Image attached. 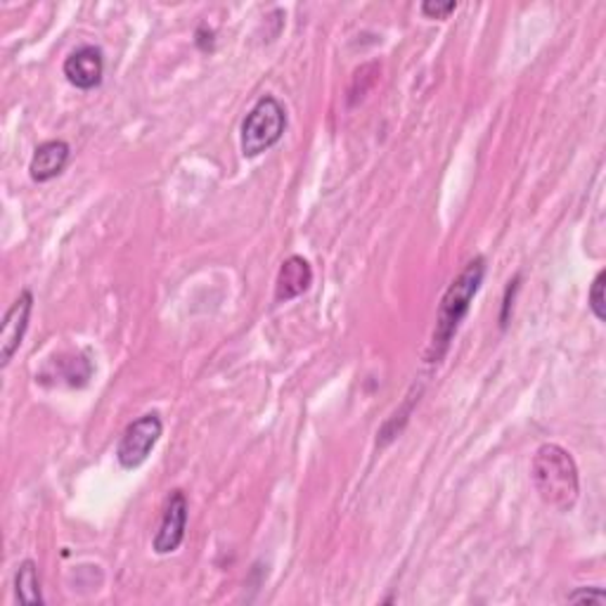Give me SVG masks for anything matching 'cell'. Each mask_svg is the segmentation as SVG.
<instances>
[{"label":"cell","instance_id":"1","mask_svg":"<svg viewBox=\"0 0 606 606\" xmlns=\"http://www.w3.org/2000/svg\"><path fill=\"white\" fill-rule=\"evenodd\" d=\"M483 275H486V259L483 256H476V259L469 261L467 268L462 270L460 278L453 280V285L446 289L441 306H438L436 330L429 344L427 363H441L443 356L448 353V348L453 344V337L460 330V322L469 313L474 296L483 282Z\"/></svg>","mask_w":606,"mask_h":606},{"label":"cell","instance_id":"2","mask_svg":"<svg viewBox=\"0 0 606 606\" xmlns=\"http://www.w3.org/2000/svg\"><path fill=\"white\" fill-rule=\"evenodd\" d=\"M533 486L545 505L569 512L576 507L580 481L578 467L569 450H564L557 443H545L536 450L531 464Z\"/></svg>","mask_w":606,"mask_h":606},{"label":"cell","instance_id":"3","mask_svg":"<svg viewBox=\"0 0 606 606\" xmlns=\"http://www.w3.org/2000/svg\"><path fill=\"white\" fill-rule=\"evenodd\" d=\"M287 128V109L273 95H263L249 109L242 121V154L244 157H259L280 143Z\"/></svg>","mask_w":606,"mask_h":606},{"label":"cell","instance_id":"4","mask_svg":"<svg viewBox=\"0 0 606 606\" xmlns=\"http://www.w3.org/2000/svg\"><path fill=\"white\" fill-rule=\"evenodd\" d=\"M162 434L164 424L157 412L138 417L136 422L128 424L126 431L121 434L119 448H116V460H119L124 469H138L140 464H145V460L152 455V450L159 443Z\"/></svg>","mask_w":606,"mask_h":606},{"label":"cell","instance_id":"5","mask_svg":"<svg viewBox=\"0 0 606 606\" xmlns=\"http://www.w3.org/2000/svg\"><path fill=\"white\" fill-rule=\"evenodd\" d=\"M31 311H34V294L29 289H24L17 299L12 301L3 318V325H0V365L3 368H8L12 356L20 351L24 334L29 330Z\"/></svg>","mask_w":606,"mask_h":606},{"label":"cell","instance_id":"6","mask_svg":"<svg viewBox=\"0 0 606 606\" xmlns=\"http://www.w3.org/2000/svg\"><path fill=\"white\" fill-rule=\"evenodd\" d=\"M185 526H188V500L183 491H173L169 502H166L159 531L152 540L154 552L157 554L176 552L185 538Z\"/></svg>","mask_w":606,"mask_h":606},{"label":"cell","instance_id":"7","mask_svg":"<svg viewBox=\"0 0 606 606\" xmlns=\"http://www.w3.org/2000/svg\"><path fill=\"white\" fill-rule=\"evenodd\" d=\"M64 76L67 81L79 90H93L102 83L105 74V57L98 46H81L76 48L69 57L64 60Z\"/></svg>","mask_w":606,"mask_h":606},{"label":"cell","instance_id":"8","mask_svg":"<svg viewBox=\"0 0 606 606\" xmlns=\"http://www.w3.org/2000/svg\"><path fill=\"white\" fill-rule=\"evenodd\" d=\"M69 157H72V147L64 143V140H48V143L36 147L29 164V173L36 183H48V180L57 178L64 169H67Z\"/></svg>","mask_w":606,"mask_h":606},{"label":"cell","instance_id":"9","mask_svg":"<svg viewBox=\"0 0 606 606\" xmlns=\"http://www.w3.org/2000/svg\"><path fill=\"white\" fill-rule=\"evenodd\" d=\"M313 282V270L308 266L301 256H289V259L282 263L278 280H275V301L287 304L296 296H301Z\"/></svg>","mask_w":606,"mask_h":606},{"label":"cell","instance_id":"10","mask_svg":"<svg viewBox=\"0 0 606 606\" xmlns=\"http://www.w3.org/2000/svg\"><path fill=\"white\" fill-rule=\"evenodd\" d=\"M15 588H17V599L22 604H43V595H41V580H38V569L31 559L22 562L17 576H15Z\"/></svg>","mask_w":606,"mask_h":606},{"label":"cell","instance_id":"11","mask_svg":"<svg viewBox=\"0 0 606 606\" xmlns=\"http://www.w3.org/2000/svg\"><path fill=\"white\" fill-rule=\"evenodd\" d=\"M604 282H606V270H599L595 282H592V287H590V311L595 313V318L599 322L606 320V313H604Z\"/></svg>","mask_w":606,"mask_h":606},{"label":"cell","instance_id":"12","mask_svg":"<svg viewBox=\"0 0 606 606\" xmlns=\"http://www.w3.org/2000/svg\"><path fill=\"white\" fill-rule=\"evenodd\" d=\"M457 10V3H434V0H427V3H422V15H427L431 20H448L453 12Z\"/></svg>","mask_w":606,"mask_h":606},{"label":"cell","instance_id":"13","mask_svg":"<svg viewBox=\"0 0 606 606\" xmlns=\"http://www.w3.org/2000/svg\"><path fill=\"white\" fill-rule=\"evenodd\" d=\"M569 602L573 604H604L606 595L599 588H580L569 595Z\"/></svg>","mask_w":606,"mask_h":606}]
</instances>
